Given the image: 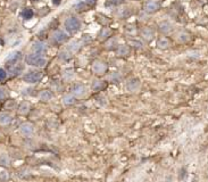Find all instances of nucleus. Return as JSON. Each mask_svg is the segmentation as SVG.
Here are the masks:
<instances>
[{
    "label": "nucleus",
    "instance_id": "6ab92c4d",
    "mask_svg": "<svg viewBox=\"0 0 208 182\" xmlns=\"http://www.w3.org/2000/svg\"><path fill=\"white\" fill-rule=\"evenodd\" d=\"M97 2V0H81V2H80V5H79V7L80 6H92V5H95Z\"/></svg>",
    "mask_w": 208,
    "mask_h": 182
},
{
    "label": "nucleus",
    "instance_id": "20e7f679",
    "mask_svg": "<svg viewBox=\"0 0 208 182\" xmlns=\"http://www.w3.org/2000/svg\"><path fill=\"white\" fill-rule=\"evenodd\" d=\"M52 39H53V41L56 42V44H63V42H65L67 40V34L65 32H63V31H56L53 34H52Z\"/></svg>",
    "mask_w": 208,
    "mask_h": 182
},
{
    "label": "nucleus",
    "instance_id": "4be33fe9",
    "mask_svg": "<svg viewBox=\"0 0 208 182\" xmlns=\"http://www.w3.org/2000/svg\"><path fill=\"white\" fill-rule=\"evenodd\" d=\"M7 78V73L4 68H0V81H4Z\"/></svg>",
    "mask_w": 208,
    "mask_h": 182
},
{
    "label": "nucleus",
    "instance_id": "f3484780",
    "mask_svg": "<svg viewBox=\"0 0 208 182\" xmlns=\"http://www.w3.org/2000/svg\"><path fill=\"white\" fill-rule=\"evenodd\" d=\"M75 102V98L73 97V96H71V95H67V96H65L64 97V104L65 105H73Z\"/></svg>",
    "mask_w": 208,
    "mask_h": 182
},
{
    "label": "nucleus",
    "instance_id": "aec40b11",
    "mask_svg": "<svg viewBox=\"0 0 208 182\" xmlns=\"http://www.w3.org/2000/svg\"><path fill=\"white\" fill-rule=\"evenodd\" d=\"M0 164L4 165V166H8L9 165V158H8L7 155H2L0 157Z\"/></svg>",
    "mask_w": 208,
    "mask_h": 182
},
{
    "label": "nucleus",
    "instance_id": "9d476101",
    "mask_svg": "<svg viewBox=\"0 0 208 182\" xmlns=\"http://www.w3.org/2000/svg\"><path fill=\"white\" fill-rule=\"evenodd\" d=\"M12 122V116L7 114V113H2V114H0V124H2V125H7Z\"/></svg>",
    "mask_w": 208,
    "mask_h": 182
},
{
    "label": "nucleus",
    "instance_id": "6e6552de",
    "mask_svg": "<svg viewBox=\"0 0 208 182\" xmlns=\"http://www.w3.org/2000/svg\"><path fill=\"white\" fill-rule=\"evenodd\" d=\"M33 131H34V129L31 123H24L21 125V132H22V134L26 136V137H30L33 133Z\"/></svg>",
    "mask_w": 208,
    "mask_h": 182
},
{
    "label": "nucleus",
    "instance_id": "5701e85b",
    "mask_svg": "<svg viewBox=\"0 0 208 182\" xmlns=\"http://www.w3.org/2000/svg\"><path fill=\"white\" fill-rule=\"evenodd\" d=\"M5 96H6L5 90H4L2 88H0V100H1V99H4V98H5Z\"/></svg>",
    "mask_w": 208,
    "mask_h": 182
},
{
    "label": "nucleus",
    "instance_id": "4468645a",
    "mask_svg": "<svg viewBox=\"0 0 208 182\" xmlns=\"http://www.w3.org/2000/svg\"><path fill=\"white\" fill-rule=\"evenodd\" d=\"M159 30L162 31V32H170L172 30V25L170 24L168 22H163L159 24Z\"/></svg>",
    "mask_w": 208,
    "mask_h": 182
},
{
    "label": "nucleus",
    "instance_id": "7ed1b4c3",
    "mask_svg": "<svg viewBox=\"0 0 208 182\" xmlns=\"http://www.w3.org/2000/svg\"><path fill=\"white\" fill-rule=\"evenodd\" d=\"M65 28L68 32H75L81 28V22L76 17H69L65 21Z\"/></svg>",
    "mask_w": 208,
    "mask_h": 182
},
{
    "label": "nucleus",
    "instance_id": "39448f33",
    "mask_svg": "<svg viewBox=\"0 0 208 182\" xmlns=\"http://www.w3.org/2000/svg\"><path fill=\"white\" fill-rule=\"evenodd\" d=\"M21 57H22V52H21V51H15V52L10 54L7 58H6V63H7L8 66L13 65V64H16V63L21 59Z\"/></svg>",
    "mask_w": 208,
    "mask_h": 182
},
{
    "label": "nucleus",
    "instance_id": "a878e982",
    "mask_svg": "<svg viewBox=\"0 0 208 182\" xmlns=\"http://www.w3.org/2000/svg\"><path fill=\"white\" fill-rule=\"evenodd\" d=\"M32 1H37V0H32Z\"/></svg>",
    "mask_w": 208,
    "mask_h": 182
},
{
    "label": "nucleus",
    "instance_id": "f8f14e48",
    "mask_svg": "<svg viewBox=\"0 0 208 182\" xmlns=\"http://www.w3.org/2000/svg\"><path fill=\"white\" fill-rule=\"evenodd\" d=\"M93 70H95V72L98 73V74H103V73L106 71V65L103 64V63H97L96 65L93 66Z\"/></svg>",
    "mask_w": 208,
    "mask_h": 182
},
{
    "label": "nucleus",
    "instance_id": "ddd939ff",
    "mask_svg": "<svg viewBox=\"0 0 208 182\" xmlns=\"http://www.w3.org/2000/svg\"><path fill=\"white\" fill-rule=\"evenodd\" d=\"M141 33H142V36H143L144 39H148V40L152 39V36H154V32H152V30H150L149 28H147V29H143Z\"/></svg>",
    "mask_w": 208,
    "mask_h": 182
},
{
    "label": "nucleus",
    "instance_id": "423d86ee",
    "mask_svg": "<svg viewBox=\"0 0 208 182\" xmlns=\"http://www.w3.org/2000/svg\"><path fill=\"white\" fill-rule=\"evenodd\" d=\"M32 49L34 51V54L41 55V56H43L46 52H47V47H46V44H42V42H35V44H33Z\"/></svg>",
    "mask_w": 208,
    "mask_h": 182
},
{
    "label": "nucleus",
    "instance_id": "a211bd4d",
    "mask_svg": "<svg viewBox=\"0 0 208 182\" xmlns=\"http://www.w3.org/2000/svg\"><path fill=\"white\" fill-rule=\"evenodd\" d=\"M158 47H160V48H166V47H168L170 46V42H168V40L167 39H165V38H162V39H159L158 40Z\"/></svg>",
    "mask_w": 208,
    "mask_h": 182
},
{
    "label": "nucleus",
    "instance_id": "412c9836",
    "mask_svg": "<svg viewBox=\"0 0 208 182\" xmlns=\"http://www.w3.org/2000/svg\"><path fill=\"white\" fill-rule=\"evenodd\" d=\"M108 36H110V30H108L107 28H105L101 32H100V34H99V36H100V39H106Z\"/></svg>",
    "mask_w": 208,
    "mask_h": 182
},
{
    "label": "nucleus",
    "instance_id": "0eeeda50",
    "mask_svg": "<svg viewBox=\"0 0 208 182\" xmlns=\"http://www.w3.org/2000/svg\"><path fill=\"white\" fill-rule=\"evenodd\" d=\"M158 9H159V4L156 2V1H148L144 5V10L147 13H155Z\"/></svg>",
    "mask_w": 208,
    "mask_h": 182
},
{
    "label": "nucleus",
    "instance_id": "b1692460",
    "mask_svg": "<svg viewBox=\"0 0 208 182\" xmlns=\"http://www.w3.org/2000/svg\"><path fill=\"white\" fill-rule=\"evenodd\" d=\"M60 1H61V0H52V2H53L55 5H58V4H60Z\"/></svg>",
    "mask_w": 208,
    "mask_h": 182
},
{
    "label": "nucleus",
    "instance_id": "9b49d317",
    "mask_svg": "<svg viewBox=\"0 0 208 182\" xmlns=\"http://www.w3.org/2000/svg\"><path fill=\"white\" fill-rule=\"evenodd\" d=\"M33 10L31 9V8H25V9H23L22 12V17L24 20H31L32 17H33Z\"/></svg>",
    "mask_w": 208,
    "mask_h": 182
},
{
    "label": "nucleus",
    "instance_id": "1a4fd4ad",
    "mask_svg": "<svg viewBox=\"0 0 208 182\" xmlns=\"http://www.w3.org/2000/svg\"><path fill=\"white\" fill-rule=\"evenodd\" d=\"M73 94L77 97H82V96L87 94V88L83 84H75L74 88H73Z\"/></svg>",
    "mask_w": 208,
    "mask_h": 182
},
{
    "label": "nucleus",
    "instance_id": "f03ea898",
    "mask_svg": "<svg viewBox=\"0 0 208 182\" xmlns=\"http://www.w3.org/2000/svg\"><path fill=\"white\" fill-rule=\"evenodd\" d=\"M42 76H43L42 73L39 72V71H31L23 76V80H24V82H27V83H38L39 81H41Z\"/></svg>",
    "mask_w": 208,
    "mask_h": 182
},
{
    "label": "nucleus",
    "instance_id": "f257e3e1",
    "mask_svg": "<svg viewBox=\"0 0 208 182\" xmlns=\"http://www.w3.org/2000/svg\"><path fill=\"white\" fill-rule=\"evenodd\" d=\"M25 62H26V64H29V65L37 66V67H43V66L46 65V63H47V60H46V58L43 56L34 54V52L27 55L26 58H25Z\"/></svg>",
    "mask_w": 208,
    "mask_h": 182
},
{
    "label": "nucleus",
    "instance_id": "2eb2a0df",
    "mask_svg": "<svg viewBox=\"0 0 208 182\" xmlns=\"http://www.w3.org/2000/svg\"><path fill=\"white\" fill-rule=\"evenodd\" d=\"M52 97V94L50 91H42L41 94H40V99L41 100H43V102H48V100H50Z\"/></svg>",
    "mask_w": 208,
    "mask_h": 182
},
{
    "label": "nucleus",
    "instance_id": "393cba45",
    "mask_svg": "<svg viewBox=\"0 0 208 182\" xmlns=\"http://www.w3.org/2000/svg\"><path fill=\"white\" fill-rule=\"evenodd\" d=\"M0 44H4V41H2V40H1V39H0Z\"/></svg>",
    "mask_w": 208,
    "mask_h": 182
},
{
    "label": "nucleus",
    "instance_id": "dca6fc26",
    "mask_svg": "<svg viewBox=\"0 0 208 182\" xmlns=\"http://www.w3.org/2000/svg\"><path fill=\"white\" fill-rule=\"evenodd\" d=\"M29 109H30V105L27 102H23V104H21V106L18 108V112L21 114H26L29 112Z\"/></svg>",
    "mask_w": 208,
    "mask_h": 182
}]
</instances>
